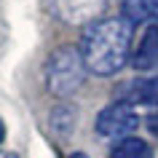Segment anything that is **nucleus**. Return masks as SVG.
<instances>
[{
  "instance_id": "obj_1",
  "label": "nucleus",
  "mask_w": 158,
  "mask_h": 158,
  "mask_svg": "<svg viewBox=\"0 0 158 158\" xmlns=\"http://www.w3.org/2000/svg\"><path fill=\"white\" fill-rule=\"evenodd\" d=\"M131 32L134 24L123 16L97 19L81 35V56L89 73L110 78L131 62Z\"/></svg>"
},
{
  "instance_id": "obj_2",
  "label": "nucleus",
  "mask_w": 158,
  "mask_h": 158,
  "mask_svg": "<svg viewBox=\"0 0 158 158\" xmlns=\"http://www.w3.org/2000/svg\"><path fill=\"white\" fill-rule=\"evenodd\" d=\"M86 64L81 56V48L75 46H59L48 54L46 67H43V78H46V89L54 97H70L75 94L86 81Z\"/></svg>"
},
{
  "instance_id": "obj_3",
  "label": "nucleus",
  "mask_w": 158,
  "mask_h": 158,
  "mask_svg": "<svg viewBox=\"0 0 158 158\" xmlns=\"http://www.w3.org/2000/svg\"><path fill=\"white\" fill-rule=\"evenodd\" d=\"M137 126H139V115L126 102H113L107 107H102L94 118V131L105 139H126L131 137Z\"/></svg>"
},
{
  "instance_id": "obj_4",
  "label": "nucleus",
  "mask_w": 158,
  "mask_h": 158,
  "mask_svg": "<svg viewBox=\"0 0 158 158\" xmlns=\"http://www.w3.org/2000/svg\"><path fill=\"white\" fill-rule=\"evenodd\" d=\"M126 105H139V107H150L158 110V75H150V78H137V81H129V83L121 89V99Z\"/></svg>"
},
{
  "instance_id": "obj_5",
  "label": "nucleus",
  "mask_w": 158,
  "mask_h": 158,
  "mask_svg": "<svg viewBox=\"0 0 158 158\" xmlns=\"http://www.w3.org/2000/svg\"><path fill=\"white\" fill-rule=\"evenodd\" d=\"M158 62V22H150L142 30L139 40L131 51V67L134 70H150Z\"/></svg>"
},
{
  "instance_id": "obj_6",
  "label": "nucleus",
  "mask_w": 158,
  "mask_h": 158,
  "mask_svg": "<svg viewBox=\"0 0 158 158\" xmlns=\"http://www.w3.org/2000/svg\"><path fill=\"white\" fill-rule=\"evenodd\" d=\"M64 22H89L105 8V0H56Z\"/></svg>"
},
{
  "instance_id": "obj_7",
  "label": "nucleus",
  "mask_w": 158,
  "mask_h": 158,
  "mask_svg": "<svg viewBox=\"0 0 158 158\" xmlns=\"http://www.w3.org/2000/svg\"><path fill=\"white\" fill-rule=\"evenodd\" d=\"M110 158H153V150L139 137H126L110 148Z\"/></svg>"
},
{
  "instance_id": "obj_8",
  "label": "nucleus",
  "mask_w": 158,
  "mask_h": 158,
  "mask_svg": "<svg viewBox=\"0 0 158 158\" xmlns=\"http://www.w3.org/2000/svg\"><path fill=\"white\" fill-rule=\"evenodd\" d=\"M123 19H129L131 24L145 19L158 22V0H123Z\"/></svg>"
},
{
  "instance_id": "obj_9",
  "label": "nucleus",
  "mask_w": 158,
  "mask_h": 158,
  "mask_svg": "<svg viewBox=\"0 0 158 158\" xmlns=\"http://www.w3.org/2000/svg\"><path fill=\"white\" fill-rule=\"evenodd\" d=\"M75 121H78V115H75V110L70 107V105H56V107L51 110V118H48L51 129H54L59 137H67V134H73Z\"/></svg>"
},
{
  "instance_id": "obj_10",
  "label": "nucleus",
  "mask_w": 158,
  "mask_h": 158,
  "mask_svg": "<svg viewBox=\"0 0 158 158\" xmlns=\"http://www.w3.org/2000/svg\"><path fill=\"white\" fill-rule=\"evenodd\" d=\"M145 123H148V131L158 137V113H156V115H150L148 121H145Z\"/></svg>"
},
{
  "instance_id": "obj_11",
  "label": "nucleus",
  "mask_w": 158,
  "mask_h": 158,
  "mask_svg": "<svg viewBox=\"0 0 158 158\" xmlns=\"http://www.w3.org/2000/svg\"><path fill=\"white\" fill-rule=\"evenodd\" d=\"M6 139V123H3V118H0V142Z\"/></svg>"
},
{
  "instance_id": "obj_12",
  "label": "nucleus",
  "mask_w": 158,
  "mask_h": 158,
  "mask_svg": "<svg viewBox=\"0 0 158 158\" xmlns=\"http://www.w3.org/2000/svg\"><path fill=\"white\" fill-rule=\"evenodd\" d=\"M67 158H89V156H86V153H81V150H78V153H70V156H67Z\"/></svg>"
},
{
  "instance_id": "obj_13",
  "label": "nucleus",
  "mask_w": 158,
  "mask_h": 158,
  "mask_svg": "<svg viewBox=\"0 0 158 158\" xmlns=\"http://www.w3.org/2000/svg\"><path fill=\"white\" fill-rule=\"evenodd\" d=\"M3 158H19V156H14V153H6V156H3Z\"/></svg>"
}]
</instances>
